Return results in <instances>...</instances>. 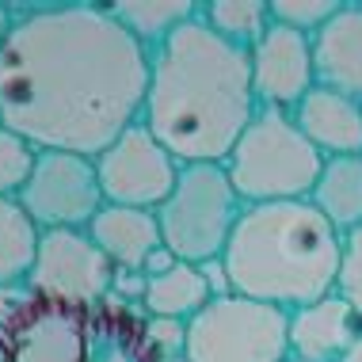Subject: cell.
I'll return each instance as SVG.
<instances>
[{
    "mask_svg": "<svg viewBox=\"0 0 362 362\" xmlns=\"http://www.w3.org/2000/svg\"><path fill=\"white\" fill-rule=\"evenodd\" d=\"M0 46V122L38 153L100 156L134 122L149 92V50L107 4H12Z\"/></svg>",
    "mask_w": 362,
    "mask_h": 362,
    "instance_id": "cell-1",
    "label": "cell"
},
{
    "mask_svg": "<svg viewBox=\"0 0 362 362\" xmlns=\"http://www.w3.org/2000/svg\"><path fill=\"white\" fill-rule=\"evenodd\" d=\"M256 111L248 50L218 38L199 16L149 54L141 122L180 164H225Z\"/></svg>",
    "mask_w": 362,
    "mask_h": 362,
    "instance_id": "cell-2",
    "label": "cell"
},
{
    "mask_svg": "<svg viewBox=\"0 0 362 362\" xmlns=\"http://www.w3.org/2000/svg\"><path fill=\"white\" fill-rule=\"evenodd\" d=\"M344 233L309 199L244 206L225 244V279L240 298L293 313L336 293Z\"/></svg>",
    "mask_w": 362,
    "mask_h": 362,
    "instance_id": "cell-3",
    "label": "cell"
},
{
    "mask_svg": "<svg viewBox=\"0 0 362 362\" xmlns=\"http://www.w3.org/2000/svg\"><path fill=\"white\" fill-rule=\"evenodd\" d=\"M320 168H325V156L298 130L293 115L271 111V107H259L225 160V172L244 206L309 199Z\"/></svg>",
    "mask_w": 362,
    "mask_h": 362,
    "instance_id": "cell-4",
    "label": "cell"
},
{
    "mask_svg": "<svg viewBox=\"0 0 362 362\" xmlns=\"http://www.w3.org/2000/svg\"><path fill=\"white\" fill-rule=\"evenodd\" d=\"M240 214L244 202L225 164H183L175 191L156 210V225H160L164 248L175 259L206 267L225 256V244L237 229Z\"/></svg>",
    "mask_w": 362,
    "mask_h": 362,
    "instance_id": "cell-5",
    "label": "cell"
},
{
    "mask_svg": "<svg viewBox=\"0 0 362 362\" xmlns=\"http://www.w3.org/2000/svg\"><path fill=\"white\" fill-rule=\"evenodd\" d=\"M187 362H286L290 313L275 305L221 293L199 317L187 320Z\"/></svg>",
    "mask_w": 362,
    "mask_h": 362,
    "instance_id": "cell-6",
    "label": "cell"
},
{
    "mask_svg": "<svg viewBox=\"0 0 362 362\" xmlns=\"http://www.w3.org/2000/svg\"><path fill=\"white\" fill-rule=\"evenodd\" d=\"M42 233L50 229H88L107 206L100 191L95 160L81 153H38L23 191L16 194Z\"/></svg>",
    "mask_w": 362,
    "mask_h": 362,
    "instance_id": "cell-7",
    "label": "cell"
},
{
    "mask_svg": "<svg viewBox=\"0 0 362 362\" xmlns=\"http://www.w3.org/2000/svg\"><path fill=\"white\" fill-rule=\"evenodd\" d=\"M183 164L145 130V122H134L115 145L95 156V175L107 206H130V210H160L168 194L180 183Z\"/></svg>",
    "mask_w": 362,
    "mask_h": 362,
    "instance_id": "cell-8",
    "label": "cell"
},
{
    "mask_svg": "<svg viewBox=\"0 0 362 362\" xmlns=\"http://www.w3.org/2000/svg\"><path fill=\"white\" fill-rule=\"evenodd\" d=\"M38 298L65 301V305L88 309L111 298L115 290V263L100 252V244L88 237V229H50L42 233L38 259L27 275Z\"/></svg>",
    "mask_w": 362,
    "mask_h": 362,
    "instance_id": "cell-9",
    "label": "cell"
},
{
    "mask_svg": "<svg viewBox=\"0 0 362 362\" xmlns=\"http://www.w3.org/2000/svg\"><path fill=\"white\" fill-rule=\"evenodd\" d=\"M4 332L0 362H92V317L65 301L35 298Z\"/></svg>",
    "mask_w": 362,
    "mask_h": 362,
    "instance_id": "cell-10",
    "label": "cell"
},
{
    "mask_svg": "<svg viewBox=\"0 0 362 362\" xmlns=\"http://www.w3.org/2000/svg\"><path fill=\"white\" fill-rule=\"evenodd\" d=\"M252 88L259 107L271 111H298V103L317 88V62H313V38L293 27L271 23L267 35L248 50Z\"/></svg>",
    "mask_w": 362,
    "mask_h": 362,
    "instance_id": "cell-11",
    "label": "cell"
},
{
    "mask_svg": "<svg viewBox=\"0 0 362 362\" xmlns=\"http://www.w3.org/2000/svg\"><path fill=\"white\" fill-rule=\"evenodd\" d=\"M362 332V317L339 293L290 313V358L301 362H344Z\"/></svg>",
    "mask_w": 362,
    "mask_h": 362,
    "instance_id": "cell-12",
    "label": "cell"
},
{
    "mask_svg": "<svg viewBox=\"0 0 362 362\" xmlns=\"http://www.w3.org/2000/svg\"><path fill=\"white\" fill-rule=\"evenodd\" d=\"M317 84L362 103V0H344L325 31L313 35Z\"/></svg>",
    "mask_w": 362,
    "mask_h": 362,
    "instance_id": "cell-13",
    "label": "cell"
},
{
    "mask_svg": "<svg viewBox=\"0 0 362 362\" xmlns=\"http://www.w3.org/2000/svg\"><path fill=\"white\" fill-rule=\"evenodd\" d=\"M293 122L325 160L328 156H362V103L332 88H313L298 103Z\"/></svg>",
    "mask_w": 362,
    "mask_h": 362,
    "instance_id": "cell-14",
    "label": "cell"
},
{
    "mask_svg": "<svg viewBox=\"0 0 362 362\" xmlns=\"http://www.w3.org/2000/svg\"><path fill=\"white\" fill-rule=\"evenodd\" d=\"M88 237L115 263V271H145V259L160 248V225L153 210L130 206H103L88 225Z\"/></svg>",
    "mask_w": 362,
    "mask_h": 362,
    "instance_id": "cell-15",
    "label": "cell"
},
{
    "mask_svg": "<svg viewBox=\"0 0 362 362\" xmlns=\"http://www.w3.org/2000/svg\"><path fill=\"white\" fill-rule=\"evenodd\" d=\"M210 301H214V286H210L206 271L194 267V263H175L164 275H153L145 282V293H141V305L149 317L180 320V325L199 317Z\"/></svg>",
    "mask_w": 362,
    "mask_h": 362,
    "instance_id": "cell-16",
    "label": "cell"
},
{
    "mask_svg": "<svg viewBox=\"0 0 362 362\" xmlns=\"http://www.w3.org/2000/svg\"><path fill=\"white\" fill-rule=\"evenodd\" d=\"M309 202L339 233L358 229L362 225V156H328Z\"/></svg>",
    "mask_w": 362,
    "mask_h": 362,
    "instance_id": "cell-17",
    "label": "cell"
},
{
    "mask_svg": "<svg viewBox=\"0 0 362 362\" xmlns=\"http://www.w3.org/2000/svg\"><path fill=\"white\" fill-rule=\"evenodd\" d=\"M107 12L122 23V31L141 42L145 50H156L168 38L180 31L183 23H191L199 16V4L194 0H115L107 4Z\"/></svg>",
    "mask_w": 362,
    "mask_h": 362,
    "instance_id": "cell-18",
    "label": "cell"
},
{
    "mask_svg": "<svg viewBox=\"0 0 362 362\" xmlns=\"http://www.w3.org/2000/svg\"><path fill=\"white\" fill-rule=\"evenodd\" d=\"M42 229L19 199H0V286H23L38 259Z\"/></svg>",
    "mask_w": 362,
    "mask_h": 362,
    "instance_id": "cell-19",
    "label": "cell"
},
{
    "mask_svg": "<svg viewBox=\"0 0 362 362\" xmlns=\"http://www.w3.org/2000/svg\"><path fill=\"white\" fill-rule=\"evenodd\" d=\"M199 19L237 50H252L275 23L271 0H206V4H199Z\"/></svg>",
    "mask_w": 362,
    "mask_h": 362,
    "instance_id": "cell-20",
    "label": "cell"
},
{
    "mask_svg": "<svg viewBox=\"0 0 362 362\" xmlns=\"http://www.w3.org/2000/svg\"><path fill=\"white\" fill-rule=\"evenodd\" d=\"M35 160H38L35 145L19 138L12 126L0 122V199H16V194L23 191Z\"/></svg>",
    "mask_w": 362,
    "mask_h": 362,
    "instance_id": "cell-21",
    "label": "cell"
},
{
    "mask_svg": "<svg viewBox=\"0 0 362 362\" xmlns=\"http://www.w3.org/2000/svg\"><path fill=\"white\" fill-rule=\"evenodd\" d=\"M339 8H344V0H271V19L313 38L317 31H325Z\"/></svg>",
    "mask_w": 362,
    "mask_h": 362,
    "instance_id": "cell-22",
    "label": "cell"
},
{
    "mask_svg": "<svg viewBox=\"0 0 362 362\" xmlns=\"http://www.w3.org/2000/svg\"><path fill=\"white\" fill-rule=\"evenodd\" d=\"M336 293L362 317V225L344 233V256H339Z\"/></svg>",
    "mask_w": 362,
    "mask_h": 362,
    "instance_id": "cell-23",
    "label": "cell"
},
{
    "mask_svg": "<svg viewBox=\"0 0 362 362\" xmlns=\"http://www.w3.org/2000/svg\"><path fill=\"white\" fill-rule=\"evenodd\" d=\"M145 344H149L156 355H164L168 362H175V358H183L187 325H180V320H156V317H149V325H145Z\"/></svg>",
    "mask_w": 362,
    "mask_h": 362,
    "instance_id": "cell-24",
    "label": "cell"
},
{
    "mask_svg": "<svg viewBox=\"0 0 362 362\" xmlns=\"http://www.w3.org/2000/svg\"><path fill=\"white\" fill-rule=\"evenodd\" d=\"M35 298V290L27 286H0V328H8L12 320L19 317V313L27 309V301Z\"/></svg>",
    "mask_w": 362,
    "mask_h": 362,
    "instance_id": "cell-25",
    "label": "cell"
},
{
    "mask_svg": "<svg viewBox=\"0 0 362 362\" xmlns=\"http://www.w3.org/2000/svg\"><path fill=\"white\" fill-rule=\"evenodd\" d=\"M175 263H180V259H175L172 252L160 244V248H156L153 256L145 259V279H153V275H164V271H172V267H175Z\"/></svg>",
    "mask_w": 362,
    "mask_h": 362,
    "instance_id": "cell-26",
    "label": "cell"
},
{
    "mask_svg": "<svg viewBox=\"0 0 362 362\" xmlns=\"http://www.w3.org/2000/svg\"><path fill=\"white\" fill-rule=\"evenodd\" d=\"M12 27H16V12H12V4H0V46L8 42Z\"/></svg>",
    "mask_w": 362,
    "mask_h": 362,
    "instance_id": "cell-27",
    "label": "cell"
},
{
    "mask_svg": "<svg viewBox=\"0 0 362 362\" xmlns=\"http://www.w3.org/2000/svg\"><path fill=\"white\" fill-rule=\"evenodd\" d=\"M344 362H362V332H358V339H355V347L347 351V358Z\"/></svg>",
    "mask_w": 362,
    "mask_h": 362,
    "instance_id": "cell-28",
    "label": "cell"
},
{
    "mask_svg": "<svg viewBox=\"0 0 362 362\" xmlns=\"http://www.w3.org/2000/svg\"><path fill=\"white\" fill-rule=\"evenodd\" d=\"M286 362H301V358H286Z\"/></svg>",
    "mask_w": 362,
    "mask_h": 362,
    "instance_id": "cell-29",
    "label": "cell"
},
{
    "mask_svg": "<svg viewBox=\"0 0 362 362\" xmlns=\"http://www.w3.org/2000/svg\"><path fill=\"white\" fill-rule=\"evenodd\" d=\"M175 362H187V358H175Z\"/></svg>",
    "mask_w": 362,
    "mask_h": 362,
    "instance_id": "cell-30",
    "label": "cell"
}]
</instances>
